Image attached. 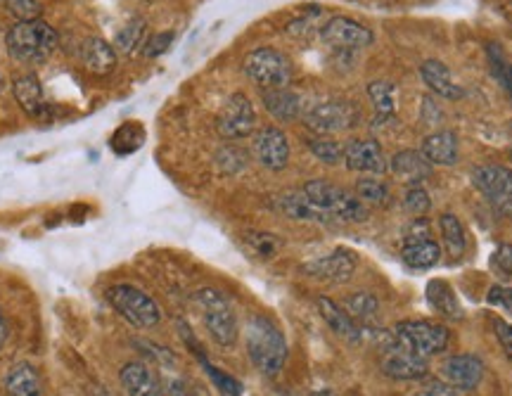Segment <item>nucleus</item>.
<instances>
[{
  "label": "nucleus",
  "mask_w": 512,
  "mask_h": 396,
  "mask_svg": "<svg viewBox=\"0 0 512 396\" xmlns=\"http://www.w3.org/2000/svg\"><path fill=\"white\" fill-rule=\"evenodd\" d=\"M245 342L249 361L266 378H275L287 361V342L283 330L271 318L256 314L247 321Z\"/></svg>",
  "instance_id": "1"
},
{
  "label": "nucleus",
  "mask_w": 512,
  "mask_h": 396,
  "mask_svg": "<svg viewBox=\"0 0 512 396\" xmlns=\"http://www.w3.org/2000/svg\"><path fill=\"white\" fill-rule=\"evenodd\" d=\"M57 31L43 19H31V22H17L8 34H5V48L19 62L38 65L46 62L57 50Z\"/></svg>",
  "instance_id": "2"
},
{
  "label": "nucleus",
  "mask_w": 512,
  "mask_h": 396,
  "mask_svg": "<svg viewBox=\"0 0 512 396\" xmlns=\"http://www.w3.org/2000/svg\"><path fill=\"white\" fill-rule=\"evenodd\" d=\"M195 304L200 309L202 323L207 328L209 337L219 347L230 349L238 342L240 328H238V316H235L233 304L228 302V297L219 290H211V287H204L195 295Z\"/></svg>",
  "instance_id": "3"
},
{
  "label": "nucleus",
  "mask_w": 512,
  "mask_h": 396,
  "mask_svg": "<svg viewBox=\"0 0 512 396\" xmlns=\"http://www.w3.org/2000/svg\"><path fill=\"white\" fill-rule=\"evenodd\" d=\"M302 190L320 212L328 214L330 219L347 223H361L368 219V207L358 200L356 193H349V190L339 188L335 183L316 178V181L306 183Z\"/></svg>",
  "instance_id": "4"
},
{
  "label": "nucleus",
  "mask_w": 512,
  "mask_h": 396,
  "mask_svg": "<svg viewBox=\"0 0 512 396\" xmlns=\"http://www.w3.org/2000/svg\"><path fill=\"white\" fill-rule=\"evenodd\" d=\"M107 302L112 304V309L136 328H155L162 321V311L155 299L145 295L143 290L133 285H114L107 290Z\"/></svg>",
  "instance_id": "5"
},
{
  "label": "nucleus",
  "mask_w": 512,
  "mask_h": 396,
  "mask_svg": "<svg viewBox=\"0 0 512 396\" xmlns=\"http://www.w3.org/2000/svg\"><path fill=\"white\" fill-rule=\"evenodd\" d=\"M242 72H245L247 79L256 83L261 91H268V88L290 86L292 62L287 60V55H283L275 48H256L245 57V62H242Z\"/></svg>",
  "instance_id": "6"
},
{
  "label": "nucleus",
  "mask_w": 512,
  "mask_h": 396,
  "mask_svg": "<svg viewBox=\"0 0 512 396\" xmlns=\"http://www.w3.org/2000/svg\"><path fill=\"white\" fill-rule=\"evenodd\" d=\"M358 110L347 100H320L304 110V124L316 136H335V133L354 129Z\"/></svg>",
  "instance_id": "7"
},
{
  "label": "nucleus",
  "mask_w": 512,
  "mask_h": 396,
  "mask_svg": "<svg viewBox=\"0 0 512 396\" xmlns=\"http://www.w3.org/2000/svg\"><path fill=\"white\" fill-rule=\"evenodd\" d=\"M382 373L392 380H420L427 373V359L408 349L394 332H382Z\"/></svg>",
  "instance_id": "8"
},
{
  "label": "nucleus",
  "mask_w": 512,
  "mask_h": 396,
  "mask_svg": "<svg viewBox=\"0 0 512 396\" xmlns=\"http://www.w3.org/2000/svg\"><path fill=\"white\" fill-rule=\"evenodd\" d=\"M394 335L406 344L408 349H413L415 354L422 359H430V356L441 354L448 347V335L446 325L432 323V321H401L394 328Z\"/></svg>",
  "instance_id": "9"
},
{
  "label": "nucleus",
  "mask_w": 512,
  "mask_h": 396,
  "mask_svg": "<svg viewBox=\"0 0 512 396\" xmlns=\"http://www.w3.org/2000/svg\"><path fill=\"white\" fill-rule=\"evenodd\" d=\"M472 185L501 216H512V169L484 164L472 171Z\"/></svg>",
  "instance_id": "10"
},
{
  "label": "nucleus",
  "mask_w": 512,
  "mask_h": 396,
  "mask_svg": "<svg viewBox=\"0 0 512 396\" xmlns=\"http://www.w3.org/2000/svg\"><path fill=\"white\" fill-rule=\"evenodd\" d=\"M320 41L337 53H349V50H363L373 46L375 36L368 27L351 17H332L320 27Z\"/></svg>",
  "instance_id": "11"
},
{
  "label": "nucleus",
  "mask_w": 512,
  "mask_h": 396,
  "mask_svg": "<svg viewBox=\"0 0 512 396\" xmlns=\"http://www.w3.org/2000/svg\"><path fill=\"white\" fill-rule=\"evenodd\" d=\"M403 264L411 268H432L441 259V247L439 242L432 238L430 223H427L425 216L415 219L411 228L406 231V238H403L401 247Z\"/></svg>",
  "instance_id": "12"
},
{
  "label": "nucleus",
  "mask_w": 512,
  "mask_h": 396,
  "mask_svg": "<svg viewBox=\"0 0 512 396\" xmlns=\"http://www.w3.org/2000/svg\"><path fill=\"white\" fill-rule=\"evenodd\" d=\"M256 129V112L252 100L245 93H233L223 105L216 119V131L226 140H240L252 136Z\"/></svg>",
  "instance_id": "13"
},
{
  "label": "nucleus",
  "mask_w": 512,
  "mask_h": 396,
  "mask_svg": "<svg viewBox=\"0 0 512 396\" xmlns=\"http://www.w3.org/2000/svg\"><path fill=\"white\" fill-rule=\"evenodd\" d=\"M344 164L356 174L382 176L389 171V162L384 157L382 145L373 138H356L344 145Z\"/></svg>",
  "instance_id": "14"
},
{
  "label": "nucleus",
  "mask_w": 512,
  "mask_h": 396,
  "mask_svg": "<svg viewBox=\"0 0 512 396\" xmlns=\"http://www.w3.org/2000/svg\"><path fill=\"white\" fill-rule=\"evenodd\" d=\"M254 157L268 171H283L290 164V140L278 126H266L254 136Z\"/></svg>",
  "instance_id": "15"
},
{
  "label": "nucleus",
  "mask_w": 512,
  "mask_h": 396,
  "mask_svg": "<svg viewBox=\"0 0 512 396\" xmlns=\"http://www.w3.org/2000/svg\"><path fill=\"white\" fill-rule=\"evenodd\" d=\"M302 271L309 278L325 280V283H347L356 271V257L349 249H335V252L325 254V257H316L306 261Z\"/></svg>",
  "instance_id": "16"
},
{
  "label": "nucleus",
  "mask_w": 512,
  "mask_h": 396,
  "mask_svg": "<svg viewBox=\"0 0 512 396\" xmlns=\"http://www.w3.org/2000/svg\"><path fill=\"white\" fill-rule=\"evenodd\" d=\"M441 375H444L448 385L460 392H472L479 387V382L484 378V363L477 359L475 354H456L448 356L441 363Z\"/></svg>",
  "instance_id": "17"
},
{
  "label": "nucleus",
  "mask_w": 512,
  "mask_h": 396,
  "mask_svg": "<svg viewBox=\"0 0 512 396\" xmlns=\"http://www.w3.org/2000/svg\"><path fill=\"white\" fill-rule=\"evenodd\" d=\"M119 380L128 396H166V389L162 382H159L155 370L140 361L126 363V366L119 370Z\"/></svg>",
  "instance_id": "18"
},
{
  "label": "nucleus",
  "mask_w": 512,
  "mask_h": 396,
  "mask_svg": "<svg viewBox=\"0 0 512 396\" xmlns=\"http://www.w3.org/2000/svg\"><path fill=\"white\" fill-rule=\"evenodd\" d=\"M389 171H392V176L399 178L401 183L420 185L425 178L432 176V164L420 150H401L396 152L392 162H389Z\"/></svg>",
  "instance_id": "19"
},
{
  "label": "nucleus",
  "mask_w": 512,
  "mask_h": 396,
  "mask_svg": "<svg viewBox=\"0 0 512 396\" xmlns=\"http://www.w3.org/2000/svg\"><path fill=\"white\" fill-rule=\"evenodd\" d=\"M79 57H81V65L86 67V72H91L95 76L112 74L114 67H117V50H114V46H110L105 38H98V36L83 41Z\"/></svg>",
  "instance_id": "20"
},
{
  "label": "nucleus",
  "mask_w": 512,
  "mask_h": 396,
  "mask_svg": "<svg viewBox=\"0 0 512 396\" xmlns=\"http://www.w3.org/2000/svg\"><path fill=\"white\" fill-rule=\"evenodd\" d=\"M318 314L325 323L330 325V330L335 332V335L344 337V340L354 342V344L361 342L363 328L347 314V309H344V306H339L337 302H332V299H328V297H320L318 299Z\"/></svg>",
  "instance_id": "21"
},
{
  "label": "nucleus",
  "mask_w": 512,
  "mask_h": 396,
  "mask_svg": "<svg viewBox=\"0 0 512 396\" xmlns=\"http://www.w3.org/2000/svg\"><path fill=\"white\" fill-rule=\"evenodd\" d=\"M12 93H15L19 107H22L29 117L41 119L43 114H46V93H43L41 81H38L34 74H22L19 79H15V83H12Z\"/></svg>",
  "instance_id": "22"
},
{
  "label": "nucleus",
  "mask_w": 512,
  "mask_h": 396,
  "mask_svg": "<svg viewBox=\"0 0 512 396\" xmlns=\"http://www.w3.org/2000/svg\"><path fill=\"white\" fill-rule=\"evenodd\" d=\"M420 76H422V81H425V86L430 88L432 93H437L439 98H446V100L463 98V88L453 81L451 69H448L444 62H439V60L422 62Z\"/></svg>",
  "instance_id": "23"
},
{
  "label": "nucleus",
  "mask_w": 512,
  "mask_h": 396,
  "mask_svg": "<svg viewBox=\"0 0 512 396\" xmlns=\"http://www.w3.org/2000/svg\"><path fill=\"white\" fill-rule=\"evenodd\" d=\"M261 100H264L266 112L278 121H294L304 110L302 98H299L290 86L268 88V91L261 95Z\"/></svg>",
  "instance_id": "24"
},
{
  "label": "nucleus",
  "mask_w": 512,
  "mask_h": 396,
  "mask_svg": "<svg viewBox=\"0 0 512 396\" xmlns=\"http://www.w3.org/2000/svg\"><path fill=\"white\" fill-rule=\"evenodd\" d=\"M458 136L453 131H437L422 140V155L430 159V164L453 166L458 162Z\"/></svg>",
  "instance_id": "25"
},
{
  "label": "nucleus",
  "mask_w": 512,
  "mask_h": 396,
  "mask_svg": "<svg viewBox=\"0 0 512 396\" xmlns=\"http://www.w3.org/2000/svg\"><path fill=\"white\" fill-rule=\"evenodd\" d=\"M275 204H278L280 212H283L287 219H292V221H318V223L330 221V216L325 212H320L316 204L306 197L304 190H292V193L280 195Z\"/></svg>",
  "instance_id": "26"
},
{
  "label": "nucleus",
  "mask_w": 512,
  "mask_h": 396,
  "mask_svg": "<svg viewBox=\"0 0 512 396\" xmlns=\"http://www.w3.org/2000/svg\"><path fill=\"white\" fill-rule=\"evenodd\" d=\"M5 392L10 396H41V375L31 363H15L5 375Z\"/></svg>",
  "instance_id": "27"
},
{
  "label": "nucleus",
  "mask_w": 512,
  "mask_h": 396,
  "mask_svg": "<svg viewBox=\"0 0 512 396\" xmlns=\"http://www.w3.org/2000/svg\"><path fill=\"white\" fill-rule=\"evenodd\" d=\"M427 302L441 318H448V321H460L463 318V309H460L456 292L453 287L446 283V280H430L427 283Z\"/></svg>",
  "instance_id": "28"
},
{
  "label": "nucleus",
  "mask_w": 512,
  "mask_h": 396,
  "mask_svg": "<svg viewBox=\"0 0 512 396\" xmlns=\"http://www.w3.org/2000/svg\"><path fill=\"white\" fill-rule=\"evenodd\" d=\"M368 98L375 107V121L394 119L399 110V88L392 81H373L368 86Z\"/></svg>",
  "instance_id": "29"
},
{
  "label": "nucleus",
  "mask_w": 512,
  "mask_h": 396,
  "mask_svg": "<svg viewBox=\"0 0 512 396\" xmlns=\"http://www.w3.org/2000/svg\"><path fill=\"white\" fill-rule=\"evenodd\" d=\"M439 228H441V238H444L446 252L448 257L460 259L467 249V235L463 223H460L458 216L453 214H444L439 219Z\"/></svg>",
  "instance_id": "30"
},
{
  "label": "nucleus",
  "mask_w": 512,
  "mask_h": 396,
  "mask_svg": "<svg viewBox=\"0 0 512 396\" xmlns=\"http://www.w3.org/2000/svg\"><path fill=\"white\" fill-rule=\"evenodd\" d=\"M344 309L361 328H370L377 321V314H380V302L368 292H356L344 302Z\"/></svg>",
  "instance_id": "31"
},
{
  "label": "nucleus",
  "mask_w": 512,
  "mask_h": 396,
  "mask_svg": "<svg viewBox=\"0 0 512 396\" xmlns=\"http://www.w3.org/2000/svg\"><path fill=\"white\" fill-rule=\"evenodd\" d=\"M356 197L363 204H389L392 193H389V185L384 183L382 178L363 176L361 181L356 183Z\"/></svg>",
  "instance_id": "32"
},
{
  "label": "nucleus",
  "mask_w": 512,
  "mask_h": 396,
  "mask_svg": "<svg viewBox=\"0 0 512 396\" xmlns=\"http://www.w3.org/2000/svg\"><path fill=\"white\" fill-rule=\"evenodd\" d=\"M245 242L259 259H273L275 254H278V249L283 247V240H280L278 235L261 231H249L245 235Z\"/></svg>",
  "instance_id": "33"
},
{
  "label": "nucleus",
  "mask_w": 512,
  "mask_h": 396,
  "mask_svg": "<svg viewBox=\"0 0 512 396\" xmlns=\"http://www.w3.org/2000/svg\"><path fill=\"white\" fill-rule=\"evenodd\" d=\"M309 150L313 152V157L320 159L323 164L335 166L339 162H344V148L337 143V140H332L328 136L311 138L309 140Z\"/></svg>",
  "instance_id": "34"
},
{
  "label": "nucleus",
  "mask_w": 512,
  "mask_h": 396,
  "mask_svg": "<svg viewBox=\"0 0 512 396\" xmlns=\"http://www.w3.org/2000/svg\"><path fill=\"white\" fill-rule=\"evenodd\" d=\"M143 36H145L143 19L140 17L131 19V22L119 31L117 38H114V50H119V53H133V50L143 43Z\"/></svg>",
  "instance_id": "35"
},
{
  "label": "nucleus",
  "mask_w": 512,
  "mask_h": 396,
  "mask_svg": "<svg viewBox=\"0 0 512 396\" xmlns=\"http://www.w3.org/2000/svg\"><path fill=\"white\" fill-rule=\"evenodd\" d=\"M403 207H406L408 214L418 216L420 219V216H425L427 212H430L432 200L422 185H411V188L406 190V197H403Z\"/></svg>",
  "instance_id": "36"
},
{
  "label": "nucleus",
  "mask_w": 512,
  "mask_h": 396,
  "mask_svg": "<svg viewBox=\"0 0 512 396\" xmlns=\"http://www.w3.org/2000/svg\"><path fill=\"white\" fill-rule=\"evenodd\" d=\"M3 8L10 12L12 17H17L19 22H31V19H41V3L38 0H0Z\"/></svg>",
  "instance_id": "37"
},
{
  "label": "nucleus",
  "mask_w": 512,
  "mask_h": 396,
  "mask_svg": "<svg viewBox=\"0 0 512 396\" xmlns=\"http://www.w3.org/2000/svg\"><path fill=\"white\" fill-rule=\"evenodd\" d=\"M121 140H126V148H124V152H133V150H138L140 145H143V140H145V131H143V126H140L138 121H128V124H124L117 133H114L112 145H114V143H121Z\"/></svg>",
  "instance_id": "38"
},
{
  "label": "nucleus",
  "mask_w": 512,
  "mask_h": 396,
  "mask_svg": "<svg viewBox=\"0 0 512 396\" xmlns=\"http://www.w3.org/2000/svg\"><path fill=\"white\" fill-rule=\"evenodd\" d=\"M486 302H489L491 306H496V309L505 311L508 316H512V287L494 285L489 290V295H486Z\"/></svg>",
  "instance_id": "39"
},
{
  "label": "nucleus",
  "mask_w": 512,
  "mask_h": 396,
  "mask_svg": "<svg viewBox=\"0 0 512 396\" xmlns=\"http://www.w3.org/2000/svg\"><path fill=\"white\" fill-rule=\"evenodd\" d=\"M491 266L505 278L512 276V245H498L494 257H491Z\"/></svg>",
  "instance_id": "40"
},
{
  "label": "nucleus",
  "mask_w": 512,
  "mask_h": 396,
  "mask_svg": "<svg viewBox=\"0 0 512 396\" xmlns=\"http://www.w3.org/2000/svg\"><path fill=\"white\" fill-rule=\"evenodd\" d=\"M171 41H174V34H157V36H152L150 41L145 43V55L147 57L162 55L164 50L171 46Z\"/></svg>",
  "instance_id": "41"
},
{
  "label": "nucleus",
  "mask_w": 512,
  "mask_h": 396,
  "mask_svg": "<svg viewBox=\"0 0 512 396\" xmlns=\"http://www.w3.org/2000/svg\"><path fill=\"white\" fill-rule=\"evenodd\" d=\"M494 328H496L498 340H501V344H503L505 354H508V359L512 361V325H510V323H505V321H501V318H498V321L494 323Z\"/></svg>",
  "instance_id": "42"
},
{
  "label": "nucleus",
  "mask_w": 512,
  "mask_h": 396,
  "mask_svg": "<svg viewBox=\"0 0 512 396\" xmlns=\"http://www.w3.org/2000/svg\"><path fill=\"white\" fill-rule=\"evenodd\" d=\"M418 396H458V394L456 389L446 385V382H432V385H427Z\"/></svg>",
  "instance_id": "43"
},
{
  "label": "nucleus",
  "mask_w": 512,
  "mask_h": 396,
  "mask_svg": "<svg viewBox=\"0 0 512 396\" xmlns=\"http://www.w3.org/2000/svg\"><path fill=\"white\" fill-rule=\"evenodd\" d=\"M5 342H8V321H5L3 311H0V349L5 347Z\"/></svg>",
  "instance_id": "44"
},
{
  "label": "nucleus",
  "mask_w": 512,
  "mask_h": 396,
  "mask_svg": "<svg viewBox=\"0 0 512 396\" xmlns=\"http://www.w3.org/2000/svg\"><path fill=\"white\" fill-rule=\"evenodd\" d=\"M309 396H339V394L332 392V389H318V392H311Z\"/></svg>",
  "instance_id": "45"
},
{
  "label": "nucleus",
  "mask_w": 512,
  "mask_h": 396,
  "mask_svg": "<svg viewBox=\"0 0 512 396\" xmlns=\"http://www.w3.org/2000/svg\"><path fill=\"white\" fill-rule=\"evenodd\" d=\"M88 396H112V394L102 392V387H93V392H88Z\"/></svg>",
  "instance_id": "46"
},
{
  "label": "nucleus",
  "mask_w": 512,
  "mask_h": 396,
  "mask_svg": "<svg viewBox=\"0 0 512 396\" xmlns=\"http://www.w3.org/2000/svg\"><path fill=\"white\" fill-rule=\"evenodd\" d=\"M0 86H3V79H0Z\"/></svg>",
  "instance_id": "47"
},
{
  "label": "nucleus",
  "mask_w": 512,
  "mask_h": 396,
  "mask_svg": "<svg viewBox=\"0 0 512 396\" xmlns=\"http://www.w3.org/2000/svg\"><path fill=\"white\" fill-rule=\"evenodd\" d=\"M510 95H512V91H510Z\"/></svg>",
  "instance_id": "48"
}]
</instances>
